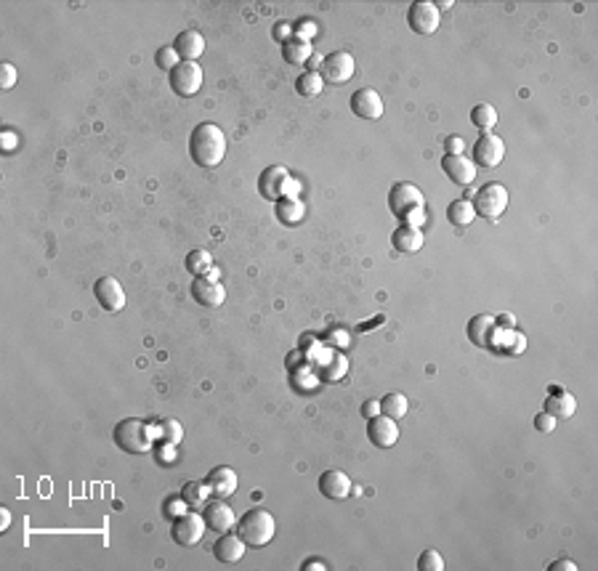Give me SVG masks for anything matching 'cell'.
<instances>
[{
  "label": "cell",
  "mask_w": 598,
  "mask_h": 571,
  "mask_svg": "<svg viewBox=\"0 0 598 571\" xmlns=\"http://www.w3.org/2000/svg\"><path fill=\"white\" fill-rule=\"evenodd\" d=\"M3 139H6V146H8V149H13V139H16V136H13V133H3Z\"/></svg>",
  "instance_id": "9f6ffc18"
},
{
  "label": "cell",
  "mask_w": 598,
  "mask_h": 571,
  "mask_svg": "<svg viewBox=\"0 0 598 571\" xmlns=\"http://www.w3.org/2000/svg\"><path fill=\"white\" fill-rule=\"evenodd\" d=\"M203 80H205V75L197 61H181L179 67L170 72V88H173V94L184 96V98L200 94Z\"/></svg>",
  "instance_id": "52a82bcc"
},
{
  "label": "cell",
  "mask_w": 598,
  "mask_h": 571,
  "mask_svg": "<svg viewBox=\"0 0 598 571\" xmlns=\"http://www.w3.org/2000/svg\"><path fill=\"white\" fill-rule=\"evenodd\" d=\"M189 155L200 167H215L227 157V136L215 122H200L189 136Z\"/></svg>",
  "instance_id": "6da1fadb"
},
{
  "label": "cell",
  "mask_w": 598,
  "mask_h": 571,
  "mask_svg": "<svg viewBox=\"0 0 598 571\" xmlns=\"http://www.w3.org/2000/svg\"><path fill=\"white\" fill-rule=\"evenodd\" d=\"M290 30H293L290 24H276V27H274V40H279V43L285 46L287 40H293V37H290Z\"/></svg>",
  "instance_id": "bcb514c9"
},
{
  "label": "cell",
  "mask_w": 598,
  "mask_h": 571,
  "mask_svg": "<svg viewBox=\"0 0 598 571\" xmlns=\"http://www.w3.org/2000/svg\"><path fill=\"white\" fill-rule=\"evenodd\" d=\"M548 571H577V563L569 558H561V560H556V563H550Z\"/></svg>",
  "instance_id": "7dc6e473"
},
{
  "label": "cell",
  "mask_w": 598,
  "mask_h": 571,
  "mask_svg": "<svg viewBox=\"0 0 598 571\" xmlns=\"http://www.w3.org/2000/svg\"><path fill=\"white\" fill-rule=\"evenodd\" d=\"M319 492H322L327 500H346L351 494V478L343 473V470H324L319 476Z\"/></svg>",
  "instance_id": "d6986e66"
},
{
  "label": "cell",
  "mask_w": 598,
  "mask_h": 571,
  "mask_svg": "<svg viewBox=\"0 0 598 571\" xmlns=\"http://www.w3.org/2000/svg\"><path fill=\"white\" fill-rule=\"evenodd\" d=\"M535 428L548 436V433L556 430V417L548 415V412H540V415H535Z\"/></svg>",
  "instance_id": "f35d334b"
},
{
  "label": "cell",
  "mask_w": 598,
  "mask_h": 571,
  "mask_svg": "<svg viewBox=\"0 0 598 571\" xmlns=\"http://www.w3.org/2000/svg\"><path fill=\"white\" fill-rule=\"evenodd\" d=\"M418 571H444V558L439 550H426L418 558Z\"/></svg>",
  "instance_id": "d590c367"
},
{
  "label": "cell",
  "mask_w": 598,
  "mask_h": 571,
  "mask_svg": "<svg viewBox=\"0 0 598 571\" xmlns=\"http://www.w3.org/2000/svg\"><path fill=\"white\" fill-rule=\"evenodd\" d=\"M13 85H16V67L6 61V64L0 67V88H3V91H11Z\"/></svg>",
  "instance_id": "74e56055"
},
{
  "label": "cell",
  "mask_w": 598,
  "mask_h": 571,
  "mask_svg": "<svg viewBox=\"0 0 598 571\" xmlns=\"http://www.w3.org/2000/svg\"><path fill=\"white\" fill-rule=\"evenodd\" d=\"M94 295H96V300L101 303V309L112 311V314L125 309V290H122V285H120L115 276H101V279H96Z\"/></svg>",
  "instance_id": "7c38bea8"
},
{
  "label": "cell",
  "mask_w": 598,
  "mask_h": 571,
  "mask_svg": "<svg viewBox=\"0 0 598 571\" xmlns=\"http://www.w3.org/2000/svg\"><path fill=\"white\" fill-rule=\"evenodd\" d=\"M367 439L378 447V449H391L396 441H399V425L396 420H391L388 415H378L367 420Z\"/></svg>",
  "instance_id": "4fadbf2b"
},
{
  "label": "cell",
  "mask_w": 598,
  "mask_h": 571,
  "mask_svg": "<svg viewBox=\"0 0 598 571\" xmlns=\"http://www.w3.org/2000/svg\"><path fill=\"white\" fill-rule=\"evenodd\" d=\"M545 412L553 415L556 420H569V417L577 412V399H574V393H569L566 388L550 385L548 399H545Z\"/></svg>",
  "instance_id": "ac0fdd59"
},
{
  "label": "cell",
  "mask_w": 598,
  "mask_h": 571,
  "mask_svg": "<svg viewBox=\"0 0 598 571\" xmlns=\"http://www.w3.org/2000/svg\"><path fill=\"white\" fill-rule=\"evenodd\" d=\"M160 463H176V447L173 444H165L163 449H160Z\"/></svg>",
  "instance_id": "c3c4849f"
},
{
  "label": "cell",
  "mask_w": 598,
  "mask_h": 571,
  "mask_svg": "<svg viewBox=\"0 0 598 571\" xmlns=\"http://www.w3.org/2000/svg\"><path fill=\"white\" fill-rule=\"evenodd\" d=\"M354 70H357V61L348 51H333L327 53L322 61V80L333 85H343L354 77Z\"/></svg>",
  "instance_id": "ba28073f"
},
{
  "label": "cell",
  "mask_w": 598,
  "mask_h": 571,
  "mask_svg": "<svg viewBox=\"0 0 598 571\" xmlns=\"http://www.w3.org/2000/svg\"><path fill=\"white\" fill-rule=\"evenodd\" d=\"M351 112L362 120H378L383 117V98L378 91L372 88H359L357 94L351 96Z\"/></svg>",
  "instance_id": "9a60e30c"
},
{
  "label": "cell",
  "mask_w": 598,
  "mask_h": 571,
  "mask_svg": "<svg viewBox=\"0 0 598 571\" xmlns=\"http://www.w3.org/2000/svg\"><path fill=\"white\" fill-rule=\"evenodd\" d=\"M409 412V402L405 393H386V399H381V415H388L391 420H399Z\"/></svg>",
  "instance_id": "83f0119b"
},
{
  "label": "cell",
  "mask_w": 598,
  "mask_h": 571,
  "mask_svg": "<svg viewBox=\"0 0 598 571\" xmlns=\"http://www.w3.org/2000/svg\"><path fill=\"white\" fill-rule=\"evenodd\" d=\"M473 207H476V215L487 218V221H497L505 207H508V189L500 186V184H487L476 191L473 197Z\"/></svg>",
  "instance_id": "277c9868"
},
{
  "label": "cell",
  "mask_w": 598,
  "mask_h": 571,
  "mask_svg": "<svg viewBox=\"0 0 598 571\" xmlns=\"http://www.w3.org/2000/svg\"><path fill=\"white\" fill-rule=\"evenodd\" d=\"M442 170L450 176V181L460 184V186H471L476 179V162L466 155H444Z\"/></svg>",
  "instance_id": "5bb4252c"
},
{
  "label": "cell",
  "mask_w": 598,
  "mask_h": 571,
  "mask_svg": "<svg viewBox=\"0 0 598 571\" xmlns=\"http://www.w3.org/2000/svg\"><path fill=\"white\" fill-rule=\"evenodd\" d=\"M237 534L242 537L248 545H253V548H266L276 534L274 515L269 511H261V508L248 511L237 521Z\"/></svg>",
  "instance_id": "3957f363"
},
{
  "label": "cell",
  "mask_w": 598,
  "mask_h": 571,
  "mask_svg": "<svg viewBox=\"0 0 598 571\" xmlns=\"http://www.w3.org/2000/svg\"><path fill=\"white\" fill-rule=\"evenodd\" d=\"M447 218H450V224H454V226L466 229L476 221V207H473L471 200H454L447 207Z\"/></svg>",
  "instance_id": "484cf974"
},
{
  "label": "cell",
  "mask_w": 598,
  "mask_h": 571,
  "mask_svg": "<svg viewBox=\"0 0 598 571\" xmlns=\"http://www.w3.org/2000/svg\"><path fill=\"white\" fill-rule=\"evenodd\" d=\"M191 297L200 306H205V309H218L227 300V287L221 285V282H215V279H208V276H194V282H191Z\"/></svg>",
  "instance_id": "8fae6325"
},
{
  "label": "cell",
  "mask_w": 598,
  "mask_h": 571,
  "mask_svg": "<svg viewBox=\"0 0 598 571\" xmlns=\"http://www.w3.org/2000/svg\"><path fill=\"white\" fill-rule=\"evenodd\" d=\"M495 316L490 314H478L473 319L468 321V338L471 343L478 345V348H492V333H495Z\"/></svg>",
  "instance_id": "603a6c76"
},
{
  "label": "cell",
  "mask_w": 598,
  "mask_h": 571,
  "mask_svg": "<svg viewBox=\"0 0 598 571\" xmlns=\"http://www.w3.org/2000/svg\"><path fill=\"white\" fill-rule=\"evenodd\" d=\"M0 518H3V524H0L3 529H8V526H11V513H8V511L0 513Z\"/></svg>",
  "instance_id": "11a10c76"
},
{
  "label": "cell",
  "mask_w": 598,
  "mask_h": 571,
  "mask_svg": "<svg viewBox=\"0 0 598 571\" xmlns=\"http://www.w3.org/2000/svg\"><path fill=\"white\" fill-rule=\"evenodd\" d=\"M311 43H306V40H298V37H293V40H287L285 46H282V56H285L287 64H295V67H300V64H309L311 59Z\"/></svg>",
  "instance_id": "4316f807"
},
{
  "label": "cell",
  "mask_w": 598,
  "mask_h": 571,
  "mask_svg": "<svg viewBox=\"0 0 598 571\" xmlns=\"http://www.w3.org/2000/svg\"><path fill=\"white\" fill-rule=\"evenodd\" d=\"M383 321V316H378V319H372L370 324H362V327H359V333H370V327H375V324H381Z\"/></svg>",
  "instance_id": "db71d44e"
},
{
  "label": "cell",
  "mask_w": 598,
  "mask_h": 571,
  "mask_svg": "<svg viewBox=\"0 0 598 571\" xmlns=\"http://www.w3.org/2000/svg\"><path fill=\"white\" fill-rule=\"evenodd\" d=\"M205 521H208V526L215 529L218 534H224V532H231V529L237 526V515H234V511H231L229 502L215 500L205 508Z\"/></svg>",
  "instance_id": "44dd1931"
},
{
  "label": "cell",
  "mask_w": 598,
  "mask_h": 571,
  "mask_svg": "<svg viewBox=\"0 0 598 571\" xmlns=\"http://www.w3.org/2000/svg\"><path fill=\"white\" fill-rule=\"evenodd\" d=\"M176 53L181 56V61H197L205 53V37L197 32V30H186L176 37Z\"/></svg>",
  "instance_id": "7402d4cb"
},
{
  "label": "cell",
  "mask_w": 598,
  "mask_h": 571,
  "mask_svg": "<svg viewBox=\"0 0 598 571\" xmlns=\"http://www.w3.org/2000/svg\"><path fill=\"white\" fill-rule=\"evenodd\" d=\"M155 430H157V439H163L165 444H173V447H179L181 439H184V425H181L176 417L160 420V425Z\"/></svg>",
  "instance_id": "4dcf8cb0"
},
{
  "label": "cell",
  "mask_w": 598,
  "mask_h": 571,
  "mask_svg": "<svg viewBox=\"0 0 598 571\" xmlns=\"http://www.w3.org/2000/svg\"><path fill=\"white\" fill-rule=\"evenodd\" d=\"M155 61H157V67H160V70L173 72L181 64V56L176 53V48H173V46H163L155 53Z\"/></svg>",
  "instance_id": "e575fe53"
},
{
  "label": "cell",
  "mask_w": 598,
  "mask_h": 571,
  "mask_svg": "<svg viewBox=\"0 0 598 571\" xmlns=\"http://www.w3.org/2000/svg\"><path fill=\"white\" fill-rule=\"evenodd\" d=\"M205 484H208V489H210V494H213L215 500H227V497H231L237 492V473L229 465H218V468H213L208 473Z\"/></svg>",
  "instance_id": "2e32d148"
},
{
  "label": "cell",
  "mask_w": 598,
  "mask_h": 571,
  "mask_svg": "<svg viewBox=\"0 0 598 571\" xmlns=\"http://www.w3.org/2000/svg\"><path fill=\"white\" fill-rule=\"evenodd\" d=\"M186 508H189V505H186L184 500H176V502H167L165 513H167V515H173V518H179V515H184V513H186Z\"/></svg>",
  "instance_id": "7bdbcfd3"
},
{
  "label": "cell",
  "mask_w": 598,
  "mask_h": 571,
  "mask_svg": "<svg viewBox=\"0 0 598 571\" xmlns=\"http://www.w3.org/2000/svg\"><path fill=\"white\" fill-rule=\"evenodd\" d=\"M407 24L415 35H433L442 24V11L436 3H428V0H418L409 6L407 11Z\"/></svg>",
  "instance_id": "5b68a950"
},
{
  "label": "cell",
  "mask_w": 598,
  "mask_h": 571,
  "mask_svg": "<svg viewBox=\"0 0 598 571\" xmlns=\"http://www.w3.org/2000/svg\"><path fill=\"white\" fill-rule=\"evenodd\" d=\"M402 221H405V226H412V229H420L426 224V205H420V207H412V210H407L402 215Z\"/></svg>",
  "instance_id": "8d00e7d4"
},
{
  "label": "cell",
  "mask_w": 598,
  "mask_h": 571,
  "mask_svg": "<svg viewBox=\"0 0 598 571\" xmlns=\"http://www.w3.org/2000/svg\"><path fill=\"white\" fill-rule=\"evenodd\" d=\"M306 215V205L300 203V197H282L276 203V218L285 224V226H295L303 221Z\"/></svg>",
  "instance_id": "d4e9b609"
},
{
  "label": "cell",
  "mask_w": 598,
  "mask_h": 571,
  "mask_svg": "<svg viewBox=\"0 0 598 571\" xmlns=\"http://www.w3.org/2000/svg\"><path fill=\"white\" fill-rule=\"evenodd\" d=\"M186 269H189L194 276H205L210 269H213V258L208 250H191L186 255Z\"/></svg>",
  "instance_id": "d6a6232c"
},
{
  "label": "cell",
  "mask_w": 598,
  "mask_h": 571,
  "mask_svg": "<svg viewBox=\"0 0 598 571\" xmlns=\"http://www.w3.org/2000/svg\"><path fill=\"white\" fill-rule=\"evenodd\" d=\"M298 191H300V181L287 179V181H285V191H282V197H298Z\"/></svg>",
  "instance_id": "681fc988"
},
{
  "label": "cell",
  "mask_w": 598,
  "mask_h": 571,
  "mask_svg": "<svg viewBox=\"0 0 598 571\" xmlns=\"http://www.w3.org/2000/svg\"><path fill=\"white\" fill-rule=\"evenodd\" d=\"M324 345H330V348H346L348 345V335L343 333V330H330L327 333V338H324Z\"/></svg>",
  "instance_id": "ab89813d"
},
{
  "label": "cell",
  "mask_w": 598,
  "mask_h": 571,
  "mask_svg": "<svg viewBox=\"0 0 598 571\" xmlns=\"http://www.w3.org/2000/svg\"><path fill=\"white\" fill-rule=\"evenodd\" d=\"M362 415H364V420L378 417L381 415V402H364V404H362Z\"/></svg>",
  "instance_id": "f6af8a7d"
},
{
  "label": "cell",
  "mask_w": 598,
  "mask_h": 571,
  "mask_svg": "<svg viewBox=\"0 0 598 571\" xmlns=\"http://www.w3.org/2000/svg\"><path fill=\"white\" fill-rule=\"evenodd\" d=\"M287 179H290V173H287L285 165H269L261 173V179H258V189H261V194L266 197V200L279 203V200H282V191H285Z\"/></svg>",
  "instance_id": "e0dca14e"
},
{
  "label": "cell",
  "mask_w": 598,
  "mask_h": 571,
  "mask_svg": "<svg viewBox=\"0 0 598 571\" xmlns=\"http://www.w3.org/2000/svg\"><path fill=\"white\" fill-rule=\"evenodd\" d=\"M293 385L298 388V391H314L317 385H319V375L314 372V367H303V369H293Z\"/></svg>",
  "instance_id": "836d02e7"
},
{
  "label": "cell",
  "mask_w": 598,
  "mask_h": 571,
  "mask_svg": "<svg viewBox=\"0 0 598 571\" xmlns=\"http://www.w3.org/2000/svg\"><path fill=\"white\" fill-rule=\"evenodd\" d=\"M423 203H426V200H423V191H420L415 184H407V181L394 184L391 191H388V207H391V213L399 215V218H402L407 210L420 207Z\"/></svg>",
  "instance_id": "30bf717a"
},
{
  "label": "cell",
  "mask_w": 598,
  "mask_h": 571,
  "mask_svg": "<svg viewBox=\"0 0 598 571\" xmlns=\"http://www.w3.org/2000/svg\"><path fill=\"white\" fill-rule=\"evenodd\" d=\"M208 497H210V489H208V484H205V481H189L186 487L181 489V500L186 502L189 508L203 505Z\"/></svg>",
  "instance_id": "1f68e13d"
},
{
  "label": "cell",
  "mask_w": 598,
  "mask_h": 571,
  "mask_svg": "<svg viewBox=\"0 0 598 571\" xmlns=\"http://www.w3.org/2000/svg\"><path fill=\"white\" fill-rule=\"evenodd\" d=\"M391 245H394L399 252H418L423 245H426V239H423V231L420 229H412V226H402L396 229L394 234H391Z\"/></svg>",
  "instance_id": "cb8c5ba5"
},
{
  "label": "cell",
  "mask_w": 598,
  "mask_h": 571,
  "mask_svg": "<svg viewBox=\"0 0 598 571\" xmlns=\"http://www.w3.org/2000/svg\"><path fill=\"white\" fill-rule=\"evenodd\" d=\"M471 122L476 125L478 131H492L495 128V122H497V109L492 107V104H476V107L471 109Z\"/></svg>",
  "instance_id": "f546056e"
},
{
  "label": "cell",
  "mask_w": 598,
  "mask_h": 571,
  "mask_svg": "<svg viewBox=\"0 0 598 571\" xmlns=\"http://www.w3.org/2000/svg\"><path fill=\"white\" fill-rule=\"evenodd\" d=\"M157 430L141 417H125L115 425V444L128 454H149L155 449Z\"/></svg>",
  "instance_id": "7a4b0ae2"
},
{
  "label": "cell",
  "mask_w": 598,
  "mask_h": 571,
  "mask_svg": "<svg viewBox=\"0 0 598 571\" xmlns=\"http://www.w3.org/2000/svg\"><path fill=\"white\" fill-rule=\"evenodd\" d=\"M495 324H500L505 330H516V316L511 314H500V316H495Z\"/></svg>",
  "instance_id": "f907efd6"
},
{
  "label": "cell",
  "mask_w": 598,
  "mask_h": 571,
  "mask_svg": "<svg viewBox=\"0 0 598 571\" xmlns=\"http://www.w3.org/2000/svg\"><path fill=\"white\" fill-rule=\"evenodd\" d=\"M505 160V141L495 133H484L476 143H473V162L476 167H497Z\"/></svg>",
  "instance_id": "9c48e42d"
},
{
  "label": "cell",
  "mask_w": 598,
  "mask_h": 571,
  "mask_svg": "<svg viewBox=\"0 0 598 571\" xmlns=\"http://www.w3.org/2000/svg\"><path fill=\"white\" fill-rule=\"evenodd\" d=\"M245 548H248V542L242 539V537L234 532H224V534L215 539V548H213V556L221 563H237V560H242V556H245Z\"/></svg>",
  "instance_id": "ffe728a7"
},
{
  "label": "cell",
  "mask_w": 598,
  "mask_h": 571,
  "mask_svg": "<svg viewBox=\"0 0 598 571\" xmlns=\"http://www.w3.org/2000/svg\"><path fill=\"white\" fill-rule=\"evenodd\" d=\"M303 569H306V571H319V569H322L324 571L327 566H324L322 560H309V563H303Z\"/></svg>",
  "instance_id": "f5cc1de1"
},
{
  "label": "cell",
  "mask_w": 598,
  "mask_h": 571,
  "mask_svg": "<svg viewBox=\"0 0 598 571\" xmlns=\"http://www.w3.org/2000/svg\"><path fill=\"white\" fill-rule=\"evenodd\" d=\"M514 338H516V345H511V348H508V354H514V357H521V354L526 351V338H524L521 333H516V330H514Z\"/></svg>",
  "instance_id": "ee69618b"
},
{
  "label": "cell",
  "mask_w": 598,
  "mask_h": 571,
  "mask_svg": "<svg viewBox=\"0 0 598 571\" xmlns=\"http://www.w3.org/2000/svg\"><path fill=\"white\" fill-rule=\"evenodd\" d=\"M444 146H447V155H463V152H466V141H463L460 136H450V139L444 141Z\"/></svg>",
  "instance_id": "b9f144b4"
},
{
  "label": "cell",
  "mask_w": 598,
  "mask_h": 571,
  "mask_svg": "<svg viewBox=\"0 0 598 571\" xmlns=\"http://www.w3.org/2000/svg\"><path fill=\"white\" fill-rule=\"evenodd\" d=\"M324 88V80L319 72H303L298 80H295V91L300 96H306V98H314V96H319Z\"/></svg>",
  "instance_id": "f1b7e54d"
},
{
  "label": "cell",
  "mask_w": 598,
  "mask_h": 571,
  "mask_svg": "<svg viewBox=\"0 0 598 571\" xmlns=\"http://www.w3.org/2000/svg\"><path fill=\"white\" fill-rule=\"evenodd\" d=\"M322 56H319V53H311V59H309V67H311V72H319L317 70V67H322Z\"/></svg>",
  "instance_id": "816d5d0a"
},
{
  "label": "cell",
  "mask_w": 598,
  "mask_h": 571,
  "mask_svg": "<svg viewBox=\"0 0 598 571\" xmlns=\"http://www.w3.org/2000/svg\"><path fill=\"white\" fill-rule=\"evenodd\" d=\"M314 35H317V24L314 22H300L298 27H295V37H298V40H306V43H309Z\"/></svg>",
  "instance_id": "60d3db41"
},
{
  "label": "cell",
  "mask_w": 598,
  "mask_h": 571,
  "mask_svg": "<svg viewBox=\"0 0 598 571\" xmlns=\"http://www.w3.org/2000/svg\"><path fill=\"white\" fill-rule=\"evenodd\" d=\"M205 529H208L205 515H197V513H184V515H179V518H173L170 537H173V542H179L181 548H194V545L203 539Z\"/></svg>",
  "instance_id": "8992f818"
}]
</instances>
